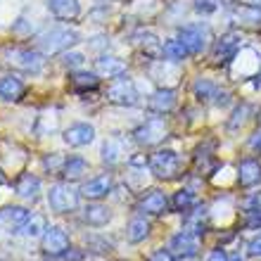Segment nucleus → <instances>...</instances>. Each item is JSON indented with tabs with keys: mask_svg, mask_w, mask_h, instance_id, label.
Masks as SVG:
<instances>
[{
	"mask_svg": "<svg viewBox=\"0 0 261 261\" xmlns=\"http://www.w3.org/2000/svg\"><path fill=\"white\" fill-rule=\"evenodd\" d=\"M81 41L76 31L71 29H64V27H55V29H48L43 31L38 38H36V48L41 50L43 55H57V53H67L71 45Z\"/></svg>",
	"mask_w": 261,
	"mask_h": 261,
	"instance_id": "1",
	"label": "nucleus"
},
{
	"mask_svg": "<svg viewBox=\"0 0 261 261\" xmlns=\"http://www.w3.org/2000/svg\"><path fill=\"white\" fill-rule=\"evenodd\" d=\"M150 171L162 180H173L180 176V157L173 150H157L150 154Z\"/></svg>",
	"mask_w": 261,
	"mask_h": 261,
	"instance_id": "2",
	"label": "nucleus"
},
{
	"mask_svg": "<svg viewBox=\"0 0 261 261\" xmlns=\"http://www.w3.org/2000/svg\"><path fill=\"white\" fill-rule=\"evenodd\" d=\"M169 136V126H166L164 119H147L145 124H140L136 130H133V140H136L140 147H154L159 145L164 138Z\"/></svg>",
	"mask_w": 261,
	"mask_h": 261,
	"instance_id": "3",
	"label": "nucleus"
},
{
	"mask_svg": "<svg viewBox=\"0 0 261 261\" xmlns=\"http://www.w3.org/2000/svg\"><path fill=\"white\" fill-rule=\"evenodd\" d=\"M79 195L69 183H55L48 190V204L55 214H69L79 206Z\"/></svg>",
	"mask_w": 261,
	"mask_h": 261,
	"instance_id": "4",
	"label": "nucleus"
},
{
	"mask_svg": "<svg viewBox=\"0 0 261 261\" xmlns=\"http://www.w3.org/2000/svg\"><path fill=\"white\" fill-rule=\"evenodd\" d=\"M7 60L10 64H14L21 71H29V74H38L45 67V57H43L41 50H29V48H14L7 53Z\"/></svg>",
	"mask_w": 261,
	"mask_h": 261,
	"instance_id": "5",
	"label": "nucleus"
},
{
	"mask_svg": "<svg viewBox=\"0 0 261 261\" xmlns=\"http://www.w3.org/2000/svg\"><path fill=\"white\" fill-rule=\"evenodd\" d=\"M105 97H107V102L117 105V107H133V105H138L136 83L130 79H117L114 83H110Z\"/></svg>",
	"mask_w": 261,
	"mask_h": 261,
	"instance_id": "6",
	"label": "nucleus"
},
{
	"mask_svg": "<svg viewBox=\"0 0 261 261\" xmlns=\"http://www.w3.org/2000/svg\"><path fill=\"white\" fill-rule=\"evenodd\" d=\"M242 48V36L235 34V31H230V34L221 36L219 41H216V45H214V64H228L230 60H233L238 53H240Z\"/></svg>",
	"mask_w": 261,
	"mask_h": 261,
	"instance_id": "7",
	"label": "nucleus"
},
{
	"mask_svg": "<svg viewBox=\"0 0 261 261\" xmlns=\"http://www.w3.org/2000/svg\"><path fill=\"white\" fill-rule=\"evenodd\" d=\"M41 249L45 256H62L69 247V235L64 233L60 226H50L45 233H43L41 240Z\"/></svg>",
	"mask_w": 261,
	"mask_h": 261,
	"instance_id": "8",
	"label": "nucleus"
},
{
	"mask_svg": "<svg viewBox=\"0 0 261 261\" xmlns=\"http://www.w3.org/2000/svg\"><path fill=\"white\" fill-rule=\"evenodd\" d=\"M178 41L186 45L190 55H199L206 48V43H209V31L204 27L190 24V27H183L178 31Z\"/></svg>",
	"mask_w": 261,
	"mask_h": 261,
	"instance_id": "9",
	"label": "nucleus"
},
{
	"mask_svg": "<svg viewBox=\"0 0 261 261\" xmlns=\"http://www.w3.org/2000/svg\"><path fill=\"white\" fill-rule=\"evenodd\" d=\"M62 138L69 147H86V145H90L95 140V128L90 124H86V121H76V124H71L64 130Z\"/></svg>",
	"mask_w": 261,
	"mask_h": 261,
	"instance_id": "10",
	"label": "nucleus"
},
{
	"mask_svg": "<svg viewBox=\"0 0 261 261\" xmlns=\"http://www.w3.org/2000/svg\"><path fill=\"white\" fill-rule=\"evenodd\" d=\"M199 249V238L188 230H180L171 240V254H178L180 259H195Z\"/></svg>",
	"mask_w": 261,
	"mask_h": 261,
	"instance_id": "11",
	"label": "nucleus"
},
{
	"mask_svg": "<svg viewBox=\"0 0 261 261\" xmlns=\"http://www.w3.org/2000/svg\"><path fill=\"white\" fill-rule=\"evenodd\" d=\"M176 102H178V97H176V90L173 88H159L154 90L147 100V110L154 112V114H169V112L176 110Z\"/></svg>",
	"mask_w": 261,
	"mask_h": 261,
	"instance_id": "12",
	"label": "nucleus"
},
{
	"mask_svg": "<svg viewBox=\"0 0 261 261\" xmlns=\"http://www.w3.org/2000/svg\"><path fill=\"white\" fill-rule=\"evenodd\" d=\"M79 193L86 199H90V202H97V199L107 197V195L112 193V176L110 173H102V176H97V178L86 180Z\"/></svg>",
	"mask_w": 261,
	"mask_h": 261,
	"instance_id": "13",
	"label": "nucleus"
},
{
	"mask_svg": "<svg viewBox=\"0 0 261 261\" xmlns=\"http://www.w3.org/2000/svg\"><path fill=\"white\" fill-rule=\"evenodd\" d=\"M50 14L60 21H74L81 14V5L79 0H45Z\"/></svg>",
	"mask_w": 261,
	"mask_h": 261,
	"instance_id": "14",
	"label": "nucleus"
},
{
	"mask_svg": "<svg viewBox=\"0 0 261 261\" xmlns=\"http://www.w3.org/2000/svg\"><path fill=\"white\" fill-rule=\"evenodd\" d=\"M238 183L240 188H254L261 183V164L259 159H242L238 166Z\"/></svg>",
	"mask_w": 261,
	"mask_h": 261,
	"instance_id": "15",
	"label": "nucleus"
},
{
	"mask_svg": "<svg viewBox=\"0 0 261 261\" xmlns=\"http://www.w3.org/2000/svg\"><path fill=\"white\" fill-rule=\"evenodd\" d=\"M169 206H171V202L162 190H150L140 199V212L150 214V216H162V214L169 212Z\"/></svg>",
	"mask_w": 261,
	"mask_h": 261,
	"instance_id": "16",
	"label": "nucleus"
},
{
	"mask_svg": "<svg viewBox=\"0 0 261 261\" xmlns=\"http://www.w3.org/2000/svg\"><path fill=\"white\" fill-rule=\"evenodd\" d=\"M27 93V86L21 79L17 76L7 74L0 79V100H5V102H19L21 97Z\"/></svg>",
	"mask_w": 261,
	"mask_h": 261,
	"instance_id": "17",
	"label": "nucleus"
},
{
	"mask_svg": "<svg viewBox=\"0 0 261 261\" xmlns=\"http://www.w3.org/2000/svg\"><path fill=\"white\" fill-rule=\"evenodd\" d=\"M95 74L102 76V79H117V76L126 74V64L119 57L102 55L100 60H95Z\"/></svg>",
	"mask_w": 261,
	"mask_h": 261,
	"instance_id": "18",
	"label": "nucleus"
},
{
	"mask_svg": "<svg viewBox=\"0 0 261 261\" xmlns=\"http://www.w3.org/2000/svg\"><path fill=\"white\" fill-rule=\"evenodd\" d=\"M83 221L93 228H105L112 221V209L110 206H105V204L93 202V204H88L86 209H83Z\"/></svg>",
	"mask_w": 261,
	"mask_h": 261,
	"instance_id": "19",
	"label": "nucleus"
},
{
	"mask_svg": "<svg viewBox=\"0 0 261 261\" xmlns=\"http://www.w3.org/2000/svg\"><path fill=\"white\" fill-rule=\"evenodd\" d=\"M17 195L29 202H36L38 199V193H41V180L36 178L34 173H21L19 178H17V186H14Z\"/></svg>",
	"mask_w": 261,
	"mask_h": 261,
	"instance_id": "20",
	"label": "nucleus"
},
{
	"mask_svg": "<svg viewBox=\"0 0 261 261\" xmlns=\"http://www.w3.org/2000/svg\"><path fill=\"white\" fill-rule=\"evenodd\" d=\"M235 21L240 27H247V29H261V7H254V5H240L235 10Z\"/></svg>",
	"mask_w": 261,
	"mask_h": 261,
	"instance_id": "21",
	"label": "nucleus"
},
{
	"mask_svg": "<svg viewBox=\"0 0 261 261\" xmlns=\"http://www.w3.org/2000/svg\"><path fill=\"white\" fill-rule=\"evenodd\" d=\"M60 173H62V178L67 180V183H74V180L83 178V176L88 173V162L83 157H69Z\"/></svg>",
	"mask_w": 261,
	"mask_h": 261,
	"instance_id": "22",
	"label": "nucleus"
},
{
	"mask_svg": "<svg viewBox=\"0 0 261 261\" xmlns=\"http://www.w3.org/2000/svg\"><path fill=\"white\" fill-rule=\"evenodd\" d=\"M183 230H188V233L193 235H204L206 230V206H195L193 212L186 214V228Z\"/></svg>",
	"mask_w": 261,
	"mask_h": 261,
	"instance_id": "23",
	"label": "nucleus"
},
{
	"mask_svg": "<svg viewBox=\"0 0 261 261\" xmlns=\"http://www.w3.org/2000/svg\"><path fill=\"white\" fill-rule=\"evenodd\" d=\"M133 41L143 48V53L147 57H152V60H159L162 57V43H159V38L154 34H150V31H140V34L133 36Z\"/></svg>",
	"mask_w": 261,
	"mask_h": 261,
	"instance_id": "24",
	"label": "nucleus"
},
{
	"mask_svg": "<svg viewBox=\"0 0 261 261\" xmlns=\"http://www.w3.org/2000/svg\"><path fill=\"white\" fill-rule=\"evenodd\" d=\"M48 230V223H45V219H43L41 214H31L24 223L19 226V230L17 233L24 235V238H43V233Z\"/></svg>",
	"mask_w": 261,
	"mask_h": 261,
	"instance_id": "25",
	"label": "nucleus"
},
{
	"mask_svg": "<svg viewBox=\"0 0 261 261\" xmlns=\"http://www.w3.org/2000/svg\"><path fill=\"white\" fill-rule=\"evenodd\" d=\"M69 83L74 90H95L100 86V76L95 71H74L69 76Z\"/></svg>",
	"mask_w": 261,
	"mask_h": 261,
	"instance_id": "26",
	"label": "nucleus"
},
{
	"mask_svg": "<svg viewBox=\"0 0 261 261\" xmlns=\"http://www.w3.org/2000/svg\"><path fill=\"white\" fill-rule=\"evenodd\" d=\"M147 235H150V223H147L143 216H136V219L128 221V226H126V238H128V242L138 245V242H143Z\"/></svg>",
	"mask_w": 261,
	"mask_h": 261,
	"instance_id": "27",
	"label": "nucleus"
},
{
	"mask_svg": "<svg viewBox=\"0 0 261 261\" xmlns=\"http://www.w3.org/2000/svg\"><path fill=\"white\" fill-rule=\"evenodd\" d=\"M124 157V145L119 138H110V140H105L102 145V162L107 166H117Z\"/></svg>",
	"mask_w": 261,
	"mask_h": 261,
	"instance_id": "28",
	"label": "nucleus"
},
{
	"mask_svg": "<svg viewBox=\"0 0 261 261\" xmlns=\"http://www.w3.org/2000/svg\"><path fill=\"white\" fill-rule=\"evenodd\" d=\"M188 55H190V53H188V48L178 41V38H169L166 43H162V57H164V60H171V62H183Z\"/></svg>",
	"mask_w": 261,
	"mask_h": 261,
	"instance_id": "29",
	"label": "nucleus"
},
{
	"mask_svg": "<svg viewBox=\"0 0 261 261\" xmlns=\"http://www.w3.org/2000/svg\"><path fill=\"white\" fill-rule=\"evenodd\" d=\"M193 93L195 97H197L199 102H209V100H216V95H219V86L214 81H209V79H197V81L193 83Z\"/></svg>",
	"mask_w": 261,
	"mask_h": 261,
	"instance_id": "30",
	"label": "nucleus"
},
{
	"mask_svg": "<svg viewBox=\"0 0 261 261\" xmlns=\"http://www.w3.org/2000/svg\"><path fill=\"white\" fill-rule=\"evenodd\" d=\"M171 206L176 209V212H180V214H188V212H193L195 206H197V197H195L193 190L183 188V190H178V193L173 195Z\"/></svg>",
	"mask_w": 261,
	"mask_h": 261,
	"instance_id": "31",
	"label": "nucleus"
},
{
	"mask_svg": "<svg viewBox=\"0 0 261 261\" xmlns=\"http://www.w3.org/2000/svg\"><path fill=\"white\" fill-rule=\"evenodd\" d=\"M29 216H31V214H29L24 206H5V209L0 212V221L7 223L10 228H19Z\"/></svg>",
	"mask_w": 261,
	"mask_h": 261,
	"instance_id": "32",
	"label": "nucleus"
},
{
	"mask_svg": "<svg viewBox=\"0 0 261 261\" xmlns=\"http://www.w3.org/2000/svg\"><path fill=\"white\" fill-rule=\"evenodd\" d=\"M249 114H252V107H249V105H240V107H235L233 114H230V119H228V130L233 133V130L242 128L245 121L249 119Z\"/></svg>",
	"mask_w": 261,
	"mask_h": 261,
	"instance_id": "33",
	"label": "nucleus"
},
{
	"mask_svg": "<svg viewBox=\"0 0 261 261\" xmlns=\"http://www.w3.org/2000/svg\"><path fill=\"white\" fill-rule=\"evenodd\" d=\"M221 7V0H193V10L197 14H212Z\"/></svg>",
	"mask_w": 261,
	"mask_h": 261,
	"instance_id": "34",
	"label": "nucleus"
},
{
	"mask_svg": "<svg viewBox=\"0 0 261 261\" xmlns=\"http://www.w3.org/2000/svg\"><path fill=\"white\" fill-rule=\"evenodd\" d=\"M245 228H249V230H261V206H259V209H252V212H247Z\"/></svg>",
	"mask_w": 261,
	"mask_h": 261,
	"instance_id": "35",
	"label": "nucleus"
},
{
	"mask_svg": "<svg viewBox=\"0 0 261 261\" xmlns=\"http://www.w3.org/2000/svg\"><path fill=\"white\" fill-rule=\"evenodd\" d=\"M62 62H64V67L67 69H76V67H81L83 62H86V57L81 55V53H64V57H62Z\"/></svg>",
	"mask_w": 261,
	"mask_h": 261,
	"instance_id": "36",
	"label": "nucleus"
},
{
	"mask_svg": "<svg viewBox=\"0 0 261 261\" xmlns=\"http://www.w3.org/2000/svg\"><path fill=\"white\" fill-rule=\"evenodd\" d=\"M247 254L252 256V259H261V230L247 242Z\"/></svg>",
	"mask_w": 261,
	"mask_h": 261,
	"instance_id": "37",
	"label": "nucleus"
},
{
	"mask_svg": "<svg viewBox=\"0 0 261 261\" xmlns=\"http://www.w3.org/2000/svg\"><path fill=\"white\" fill-rule=\"evenodd\" d=\"M261 206V193L252 195V197H247L245 202H242V209H247V212H252V209H259Z\"/></svg>",
	"mask_w": 261,
	"mask_h": 261,
	"instance_id": "38",
	"label": "nucleus"
},
{
	"mask_svg": "<svg viewBox=\"0 0 261 261\" xmlns=\"http://www.w3.org/2000/svg\"><path fill=\"white\" fill-rule=\"evenodd\" d=\"M147 261H176V259H173V254L169 252V249H157Z\"/></svg>",
	"mask_w": 261,
	"mask_h": 261,
	"instance_id": "39",
	"label": "nucleus"
},
{
	"mask_svg": "<svg viewBox=\"0 0 261 261\" xmlns=\"http://www.w3.org/2000/svg\"><path fill=\"white\" fill-rule=\"evenodd\" d=\"M64 162H67V159H62L60 154H50V157H45V166H48V169H57V166H64Z\"/></svg>",
	"mask_w": 261,
	"mask_h": 261,
	"instance_id": "40",
	"label": "nucleus"
},
{
	"mask_svg": "<svg viewBox=\"0 0 261 261\" xmlns=\"http://www.w3.org/2000/svg\"><path fill=\"white\" fill-rule=\"evenodd\" d=\"M206 261H230V259H228V254L223 252V249H214V252L209 254V259H206Z\"/></svg>",
	"mask_w": 261,
	"mask_h": 261,
	"instance_id": "41",
	"label": "nucleus"
},
{
	"mask_svg": "<svg viewBox=\"0 0 261 261\" xmlns=\"http://www.w3.org/2000/svg\"><path fill=\"white\" fill-rule=\"evenodd\" d=\"M249 147H252V150H259L261 147V130H256L254 136L249 138Z\"/></svg>",
	"mask_w": 261,
	"mask_h": 261,
	"instance_id": "42",
	"label": "nucleus"
},
{
	"mask_svg": "<svg viewBox=\"0 0 261 261\" xmlns=\"http://www.w3.org/2000/svg\"><path fill=\"white\" fill-rule=\"evenodd\" d=\"M247 5H254V7H261V0H245Z\"/></svg>",
	"mask_w": 261,
	"mask_h": 261,
	"instance_id": "43",
	"label": "nucleus"
}]
</instances>
